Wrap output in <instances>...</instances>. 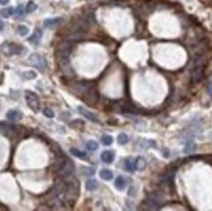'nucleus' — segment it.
Here are the masks:
<instances>
[{
  "label": "nucleus",
  "mask_w": 212,
  "mask_h": 211,
  "mask_svg": "<svg viewBox=\"0 0 212 211\" xmlns=\"http://www.w3.org/2000/svg\"><path fill=\"white\" fill-rule=\"evenodd\" d=\"M3 29H4V22L0 20V30H3Z\"/></svg>",
  "instance_id": "nucleus-36"
},
{
  "label": "nucleus",
  "mask_w": 212,
  "mask_h": 211,
  "mask_svg": "<svg viewBox=\"0 0 212 211\" xmlns=\"http://www.w3.org/2000/svg\"><path fill=\"white\" fill-rule=\"evenodd\" d=\"M207 93L212 97V81H211V82L208 84V86H207Z\"/></svg>",
  "instance_id": "nucleus-33"
},
{
  "label": "nucleus",
  "mask_w": 212,
  "mask_h": 211,
  "mask_svg": "<svg viewBox=\"0 0 212 211\" xmlns=\"http://www.w3.org/2000/svg\"><path fill=\"white\" fill-rule=\"evenodd\" d=\"M78 111H79V113H82L87 120H90V121H92V122H99V119L97 117V116H95L94 113H91V112H89L85 107L79 106V107H78Z\"/></svg>",
  "instance_id": "nucleus-10"
},
{
  "label": "nucleus",
  "mask_w": 212,
  "mask_h": 211,
  "mask_svg": "<svg viewBox=\"0 0 212 211\" xmlns=\"http://www.w3.org/2000/svg\"><path fill=\"white\" fill-rule=\"evenodd\" d=\"M27 63L30 64V65H33V67L40 69L42 72L46 69V60H45V57H43L42 55H39V54H33V55H30V56H29Z\"/></svg>",
  "instance_id": "nucleus-7"
},
{
  "label": "nucleus",
  "mask_w": 212,
  "mask_h": 211,
  "mask_svg": "<svg viewBox=\"0 0 212 211\" xmlns=\"http://www.w3.org/2000/svg\"><path fill=\"white\" fill-rule=\"evenodd\" d=\"M86 149L89 150V151H95V150H98V142H95V141H89L86 143Z\"/></svg>",
  "instance_id": "nucleus-22"
},
{
  "label": "nucleus",
  "mask_w": 212,
  "mask_h": 211,
  "mask_svg": "<svg viewBox=\"0 0 212 211\" xmlns=\"http://www.w3.org/2000/svg\"><path fill=\"white\" fill-rule=\"evenodd\" d=\"M59 173L63 179H67V177L72 176V175L74 173V164H73V162L65 159V161L59 165Z\"/></svg>",
  "instance_id": "nucleus-4"
},
{
  "label": "nucleus",
  "mask_w": 212,
  "mask_h": 211,
  "mask_svg": "<svg viewBox=\"0 0 212 211\" xmlns=\"http://www.w3.org/2000/svg\"><path fill=\"white\" fill-rule=\"evenodd\" d=\"M186 2H190V0H186Z\"/></svg>",
  "instance_id": "nucleus-37"
},
{
  "label": "nucleus",
  "mask_w": 212,
  "mask_h": 211,
  "mask_svg": "<svg viewBox=\"0 0 212 211\" xmlns=\"http://www.w3.org/2000/svg\"><path fill=\"white\" fill-rule=\"evenodd\" d=\"M70 51H72V46L67 42H63L60 43L56 48V57L59 61H64V60H68V57L70 55Z\"/></svg>",
  "instance_id": "nucleus-3"
},
{
  "label": "nucleus",
  "mask_w": 212,
  "mask_h": 211,
  "mask_svg": "<svg viewBox=\"0 0 212 211\" xmlns=\"http://www.w3.org/2000/svg\"><path fill=\"white\" fill-rule=\"evenodd\" d=\"M72 90L74 91L76 94L82 95V94H85L86 91H89V85H87L86 82H76L74 85L72 86Z\"/></svg>",
  "instance_id": "nucleus-8"
},
{
  "label": "nucleus",
  "mask_w": 212,
  "mask_h": 211,
  "mask_svg": "<svg viewBox=\"0 0 212 211\" xmlns=\"http://www.w3.org/2000/svg\"><path fill=\"white\" fill-rule=\"evenodd\" d=\"M60 18H48L45 21V27H54L55 25H57L60 22Z\"/></svg>",
  "instance_id": "nucleus-17"
},
{
  "label": "nucleus",
  "mask_w": 212,
  "mask_h": 211,
  "mask_svg": "<svg viewBox=\"0 0 212 211\" xmlns=\"http://www.w3.org/2000/svg\"><path fill=\"white\" fill-rule=\"evenodd\" d=\"M129 194H130V195H135V188H133V189L130 188V192H129Z\"/></svg>",
  "instance_id": "nucleus-35"
},
{
  "label": "nucleus",
  "mask_w": 212,
  "mask_h": 211,
  "mask_svg": "<svg viewBox=\"0 0 212 211\" xmlns=\"http://www.w3.org/2000/svg\"><path fill=\"white\" fill-rule=\"evenodd\" d=\"M43 113H45V116H46V117H49V119H52L54 116H55L54 111L51 110V108H45V110H43Z\"/></svg>",
  "instance_id": "nucleus-29"
},
{
  "label": "nucleus",
  "mask_w": 212,
  "mask_h": 211,
  "mask_svg": "<svg viewBox=\"0 0 212 211\" xmlns=\"http://www.w3.org/2000/svg\"><path fill=\"white\" fill-rule=\"evenodd\" d=\"M97 188H98V183H97V181H95V180H87V183H86V189H87V190L92 192Z\"/></svg>",
  "instance_id": "nucleus-18"
},
{
  "label": "nucleus",
  "mask_w": 212,
  "mask_h": 211,
  "mask_svg": "<svg viewBox=\"0 0 212 211\" xmlns=\"http://www.w3.org/2000/svg\"><path fill=\"white\" fill-rule=\"evenodd\" d=\"M25 12H26V11H25V7H24V5H18L17 8L14 9V14H16L17 17H21Z\"/></svg>",
  "instance_id": "nucleus-25"
},
{
  "label": "nucleus",
  "mask_w": 212,
  "mask_h": 211,
  "mask_svg": "<svg viewBox=\"0 0 212 211\" xmlns=\"http://www.w3.org/2000/svg\"><path fill=\"white\" fill-rule=\"evenodd\" d=\"M100 159L104 163H112L115 159V152L113 151H103L100 155Z\"/></svg>",
  "instance_id": "nucleus-11"
},
{
  "label": "nucleus",
  "mask_w": 212,
  "mask_h": 211,
  "mask_svg": "<svg viewBox=\"0 0 212 211\" xmlns=\"http://www.w3.org/2000/svg\"><path fill=\"white\" fill-rule=\"evenodd\" d=\"M115 186H116V189H119V190H124V189L126 188V181H125V179L121 177V176H119L117 179H116V181H115Z\"/></svg>",
  "instance_id": "nucleus-14"
},
{
  "label": "nucleus",
  "mask_w": 212,
  "mask_h": 211,
  "mask_svg": "<svg viewBox=\"0 0 212 211\" xmlns=\"http://www.w3.org/2000/svg\"><path fill=\"white\" fill-rule=\"evenodd\" d=\"M2 51L7 56L20 55V54L24 52V47L20 46V45H16V43H12V42H5L2 45Z\"/></svg>",
  "instance_id": "nucleus-2"
},
{
  "label": "nucleus",
  "mask_w": 212,
  "mask_h": 211,
  "mask_svg": "<svg viewBox=\"0 0 212 211\" xmlns=\"http://www.w3.org/2000/svg\"><path fill=\"white\" fill-rule=\"evenodd\" d=\"M196 149V145L193 140H189L185 142V147H184V151L186 152V154H190V152H194Z\"/></svg>",
  "instance_id": "nucleus-12"
},
{
  "label": "nucleus",
  "mask_w": 212,
  "mask_h": 211,
  "mask_svg": "<svg viewBox=\"0 0 212 211\" xmlns=\"http://www.w3.org/2000/svg\"><path fill=\"white\" fill-rule=\"evenodd\" d=\"M40 38H42V31L36 29V30L34 31V34L31 35L30 38H29V42L33 43V45H38L39 41H40Z\"/></svg>",
  "instance_id": "nucleus-13"
},
{
  "label": "nucleus",
  "mask_w": 212,
  "mask_h": 211,
  "mask_svg": "<svg viewBox=\"0 0 212 211\" xmlns=\"http://www.w3.org/2000/svg\"><path fill=\"white\" fill-rule=\"evenodd\" d=\"M204 64H206V57L204 56H198L196 59L194 60L193 64V68H191V76L195 82H199L202 77H203V69H204Z\"/></svg>",
  "instance_id": "nucleus-1"
},
{
  "label": "nucleus",
  "mask_w": 212,
  "mask_h": 211,
  "mask_svg": "<svg viewBox=\"0 0 212 211\" xmlns=\"http://www.w3.org/2000/svg\"><path fill=\"white\" fill-rule=\"evenodd\" d=\"M117 140H119V143H120V145H125V143L128 142V136H126L125 133H121V134L119 136Z\"/></svg>",
  "instance_id": "nucleus-28"
},
{
  "label": "nucleus",
  "mask_w": 212,
  "mask_h": 211,
  "mask_svg": "<svg viewBox=\"0 0 212 211\" xmlns=\"http://www.w3.org/2000/svg\"><path fill=\"white\" fill-rule=\"evenodd\" d=\"M125 170L128 172H134L137 170V165H135V161L134 162H128L125 163Z\"/></svg>",
  "instance_id": "nucleus-23"
},
{
  "label": "nucleus",
  "mask_w": 212,
  "mask_h": 211,
  "mask_svg": "<svg viewBox=\"0 0 212 211\" xmlns=\"http://www.w3.org/2000/svg\"><path fill=\"white\" fill-rule=\"evenodd\" d=\"M99 175H100L101 179L107 180V181H109V180L113 179V173H112V171H109V170H101Z\"/></svg>",
  "instance_id": "nucleus-16"
},
{
  "label": "nucleus",
  "mask_w": 212,
  "mask_h": 211,
  "mask_svg": "<svg viewBox=\"0 0 212 211\" xmlns=\"http://www.w3.org/2000/svg\"><path fill=\"white\" fill-rule=\"evenodd\" d=\"M17 31H18V34H20V35H22V37H25V35H27V33H29V27H27V26H25V25H20V26L17 27Z\"/></svg>",
  "instance_id": "nucleus-24"
},
{
  "label": "nucleus",
  "mask_w": 212,
  "mask_h": 211,
  "mask_svg": "<svg viewBox=\"0 0 212 211\" xmlns=\"http://www.w3.org/2000/svg\"><path fill=\"white\" fill-rule=\"evenodd\" d=\"M9 3V0H0V5H7Z\"/></svg>",
  "instance_id": "nucleus-34"
},
{
  "label": "nucleus",
  "mask_w": 212,
  "mask_h": 211,
  "mask_svg": "<svg viewBox=\"0 0 212 211\" xmlns=\"http://www.w3.org/2000/svg\"><path fill=\"white\" fill-rule=\"evenodd\" d=\"M82 171H83V172H86V173H83V175H89V176L94 175V172H95V170H94V168H82Z\"/></svg>",
  "instance_id": "nucleus-32"
},
{
  "label": "nucleus",
  "mask_w": 212,
  "mask_h": 211,
  "mask_svg": "<svg viewBox=\"0 0 212 211\" xmlns=\"http://www.w3.org/2000/svg\"><path fill=\"white\" fill-rule=\"evenodd\" d=\"M135 165H137V170H144L146 168V161L143 158H137L135 159Z\"/></svg>",
  "instance_id": "nucleus-19"
},
{
  "label": "nucleus",
  "mask_w": 212,
  "mask_h": 211,
  "mask_svg": "<svg viewBox=\"0 0 212 211\" xmlns=\"http://www.w3.org/2000/svg\"><path fill=\"white\" fill-rule=\"evenodd\" d=\"M25 97H26V103L27 106L31 108L34 112H38L39 108H40V103H39V98L35 93L33 91H26L25 93Z\"/></svg>",
  "instance_id": "nucleus-5"
},
{
  "label": "nucleus",
  "mask_w": 212,
  "mask_h": 211,
  "mask_svg": "<svg viewBox=\"0 0 212 211\" xmlns=\"http://www.w3.org/2000/svg\"><path fill=\"white\" fill-rule=\"evenodd\" d=\"M24 77L27 78V79H33V78L36 77V74H35V72H26V73L24 74Z\"/></svg>",
  "instance_id": "nucleus-30"
},
{
  "label": "nucleus",
  "mask_w": 212,
  "mask_h": 211,
  "mask_svg": "<svg viewBox=\"0 0 212 211\" xmlns=\"http://www.w3.org/2000/svg\"><path fill=\"white\" fill-rule=\"evenodd\" d=\"M60 65H61V69L64 72V74L67 77H73L74 76V70L70 67V64L68 60H64V61H60Z\"/></svg>",
  "instance_id": "nucleus-9"
},
{
  "label": "nucleus",
  "mask_w": 212,
  "mask_h": 211,
  "mask_svg": "<svg viewBox=\"0 0 212 211\" xmlns=\"http://www.w3.org/2000/svg\"><path fill=\"white\" fill-rule=\"evenodd\" d=\"M112 137L111 136H103V137H101V143H103V145H106V146H109V145H111L112 143Z\"/></svg>",
  "instance_id": "nucleus-27"
},
{
  "label": "nucleus",
  "mask_w": 212,
  "mask_h": 211,
  "mask_svg": "<svg viewBox=\"0 0 212 211\" xmlns=\"http://www.w3.org/2000/svg\"><path fill=\"white\" fill-rule=\"evenodd\" d=\"M35 9H36V4H35V3H33V2H29V3H27V5L25 7L26 13H30V12H33V11H35Z\"/></svg>",
  "instance_id": "nucleus-26"
},
{
  "label": "nucleus",
  "mask_w": 212,
  "mask_h": 211,
  "mask_svg": "<svg viewBox=\"0 0 212 211\" xmlns=\"http://www.w3.org/2000/svg\"><path fill=\"white\" fill-rule=\"evenodd\" d=\"M73 128H82L83 127V121H81V120H76V122H72V124H70Z\"/></svg>",
  "instance_id": "nucleus-31"
},
{
  "label": "nucleus",
  "mask_w": 212,
  "mask_h": 211,
  "mask_svg": "<svg viewBox=\"0 0 212 211\" xmlns=\"http://www.w3.org/2000/svg\"><path fill=\"white\" fill-rule=\"evenodd\" d=\"M0 14L3 17H11L12 14H14V9L13 8H5V9H2L0 11Z\"/></svg>",
  "instance_id": "nucleus-21"
},
{
  "label": "nucleus",
  "mask_w": 212,
  "mask_h": 211,
  "mask_svg": "<svg viewBox=\"0 0 212 211\" xmlns=\"http://www.w3.org/2000/svg\"><path fill=\"white\" fill-rule=\"evenodd\" d=\"M70 152H72V154L74 155V156H77V158L86 159V154H85V152H82L81 150H78V149H74V147H73V149H70Z\"/></svg>",
  "instance_id": "nucleus-20"
},
{
  "label": "nucleus",
  "mask_w": 212,
  "mask_h": 211,
  "mask_svg": "<svg viewBox=\"0 0 212 211\" xmlns=\"http://www.w3.org/2000/svg\"><path fill=\"white\" fill-rule=\"evenodd\" d=\"M20 117H21V113L18 111H16V110H12V111H9L8 113H7V119L11 120V121H16Z\"/></svg>",
  "instance_id": "nucleus-15"
},
{
  "label": "nucleus",
  "mask_w": 212,
  "mask_h": 211,
  "mask_svg": "<svg viewBox=\"0 0 212 211\" xmlns=\"http://www.w3.org/2000/svg\"><path fill=\"white\" fill-rule=\"evenodd\" d=\"M160 202H162L160 197L156 193H153V194H150V197L143 202L142 207L146 209V210H156V209L160 207Z\"/></svg>",
  "instance_id": "nucleus-6"
}]
</instances>
